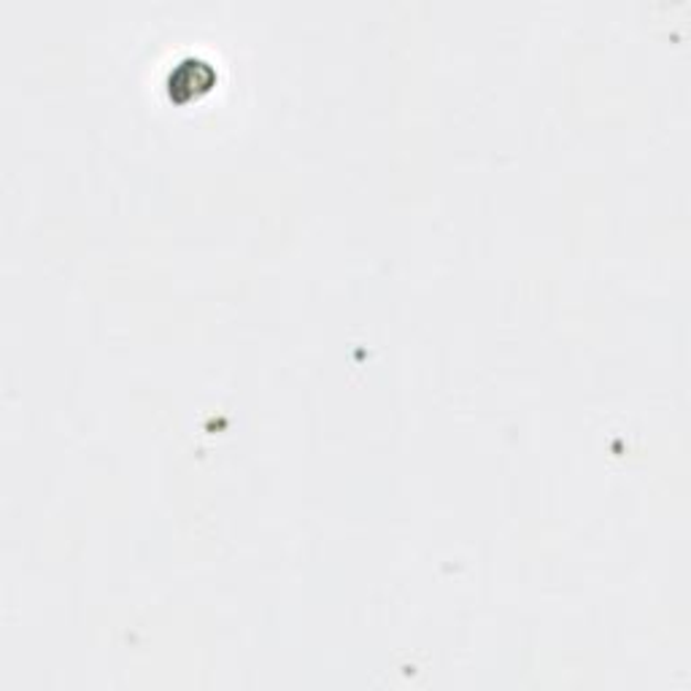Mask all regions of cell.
<instances>
[{
	"mask_svg": "<svg viewBox=\"0 0 691 691\" xmlns=\"http://www.w3.org/2000/svg\"><path fill=\"white\" fill-rule=\"evenodd\" d=\"M211 84H214V78H211L209 63H203V60H184V63H179L171 74H168L166 87L171 100H181L190 106V103L198 100Z\"/></svg>",
	"mask_w": 691,
	"mask_h": 691,
	"instance_id": "6da1fadb",
	"label": "cell"
}]
</instances>
